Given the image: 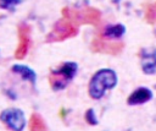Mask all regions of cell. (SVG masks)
<instances>
[{
    "mask_svg": "<svg viewBox=\"0 0 156 131\" xmlns=\"http://www.w3.org/2000/svg\"><path fill=\"white\" fill-rule=\"evenodd\" d=\"M61 12H62V17L68 18L76 26H80V24L99 26L101 22L100 10H98L95 7H90V6H85L82 9L63 7Z\"/></svg>",
    "mask_w": 156,
    "mask_h": 131,
    "instance_id": "1",
    "label": "cell"
},
{
    "mask_svg": "<svg viewBox=\"0 0 156 131\" xmlns=\"http://www.w3.org/2000/svg\"><path fill=\"white\" fill-rule=\"evenodd\" d=\"M116 82H117V77L112 70L104 69V70L98 71L93 76V78L90 80V83H89L90 97L94 99L101 98L107 89H111L112 87H115Z\"/></svg>",
    "mask_w": 156,
    "mask_h": 131,
    "instance_id": "2",
    "label": "cell"
},
{
    "mask_svg": "<svg viewBox=\"0 0 156 131\" xmlns=\"http://www.w3.org/2000/svg\"><path fill=\"white\" fill-rule=\"evenodd\" d=\"M77 33H78V26H76L68 18L62 17L54 24L50 33H48L45 40L48 43L61 42V40H65V39L77 36Z\"/></svg>",
    "mask_w": 156,
    "mask_h": 131,
    "instance_id": "3",
    "label": "cell"
},
{
    "mask_svg": "<svg viewBox=\"0 0 156 131\" xmlns=\"http://www.w3.org/2000/svg\"><path fill=\"white\" fill-rule=\"evenodd\" d=\"M77 70V65L73 62H66L61 67L56 69L49 75V83L54 91H60L65 88L73 78Z\"/></svg>",
    "mask_w": 156,
    "mask_h": 131,
    "instance_id": "4",
    "label": "cell"
},
{
    "mask_svg": "<svg viewBox=\"0 0 156 131\" xmlns=\"http://www.w3.org/2000/svg\"><path fill=\"white\" fill-rule=\"evenodd\" d=\"M123 48H124V43L122 42H112V40L102 39L100 37H95L91 40V50L94 53L119 55L123 51Z\"/></svg>",
    "mask_w": 156,
    "mask_h": 131,
    "instance_id": "5",
    "label": "cell"
},
{
    "mask_svg": "<svg viewBox=\"0 0 156 131\" xmlns=\"http://www.w3.org/2000/svg\"><path fill=\"white\" fill-rule=\"evenodd\" d=\"M18 45H17V49L15 51V56L17 59H23L28 50H29V47H30V32H32V28L28 23H20L18 24Z\"/></svg>",
    "mask_w": 156,
    "mask_h": 131,
    "instance_id": "6",
    "label": "cell"
},
{
    "mask_svg": "<svg viewBox=\"0 0 156 131\" xmlns=\"http://www.w3.org/2000/svg\"><path fill=\"white\" fill-rule=\"evenodd\" d=\"M1 121H4L12 131H22L24 127V115L20 109H6L1 113Z\"/></svg>",
    "mask_w": 156,
    "mask_h": 131,
    "instance_id": "7",
    "label": "cell"
},
{
    "mask_svg": "<svg viewBox=\"0 0 156 131\" xmlns=\"http://www.w3.org/2000/svg\"><path fill=\"white\" fill-rule=\"evenodd\" d=\"M150 98H151V92L147 88H138L128 97L127 102H128V104L136 105V104H141V103L147 102Z\"/></svg>",
    "mask_w": 156,
    "mask_h": 131,
    "instance_id": "8",
    "label": "cell"
},
{
    "mask_svg": "<svg viewBox=\"0 0 156 131\" xmlns=\"http://www.w3.org/2000/svg\"><path fill=\"white\" fill-rule=\"evenodd\" d=\"M29 130L30 131H48L44 119L39 114H32L29 119Z\"/></svg>",
    "mask_w": 156,
    "mask_h": 131,
    "instance_id": "9",
    "label": "cell"
},
{
    "mask_svg": "<svg viewBox=\"0 0 156 131\" xmlns=\"http://www.w3.org/2000/svg\"><path fill=\"white\" fill-rule=\"evenodd\" d=\"M123 32H124V28H123V26H121V24H117V26H108V27H106L105 32L101 34L100 38L111 40V38H118V37H121V34H123Z\"/></svg>",
    "mask_w": 156,
    "mask_h": 131,
    "instance_id": "10",
    "label": "cell"
},
{
    "mask_svg": "<svg viewBox=\"0 0 156 131\" xmlns=\"http://www.w3.org/2000/svg\"><path fill=\"white\" fill-rule=\"evenodd\" d=\"M145 20L150 24H156V2L146 5V7H145Z\"/></svg>",
    "mask_w": 156,
    "mask_h": 131,
    "instance_id": "11",
    "label": "cell"
}]
</instances>
